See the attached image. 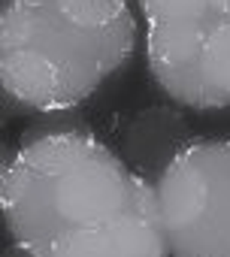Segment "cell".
Listing matches in <instances>:
<instances>
[{"label": "cell", "instance_id": "obj_1", "mask_svg": "<svg viewBox=\"0 0 230 257\" xmlns=\"http://www.w3.org/2000/svg\"><path fill=\"white\" fill-rule=\"evenodd\" d=\"M137 49L134 0H10L0 16L4 115L82 109Z\"/></svg>", "mask_w": 230, "mask_h": 257}, {"label": "cell", "instance_id": "obj_2", "mask_svg": "<svg viewBox=\"0 0 230 257\" xmlns=\"http://www.w3.org/2000/svg\"><path fill=\"white\" fill-rule=\"evenodd\" d=\"M134 173L94 131H73L16 146L4 158L0 209L10 242L43 257L64 239L119 212Z\"/></svg>", "mask_w": 230, "mask_h": 257}, {"label": "cell", "instance_id": "obj_3", "mask_svg": "<svg viewBox=\"0 0 230 257\" xmlns=\"http://www.w3.org/2000/svg\"><path fill=\"white\" fill-rule=\"evenodd\" d=\"M155 191L173 257H230V137H197Z\"/></svg>", "mask_w": 230, "mask_h": 257}, {"label": "cell", "instance_id": "obj_4", "mask_svg": "<svg viewBox=\"0 0 230 257\" xmlns=\"http://www.w3.org/2000/svg\"><path fill=\"white\" fill-rule=\"evenodd\" d=\"M146 67L155 88L185 112L230 109V19L146 25Z\"/></svg>", "mask_w": 230, "mask_h": 257}, {"label": "cell", "instance_id": "obj_5", "mask_svg": "<svg viewBox=\"0 0 230 257\" xmlns=\"http://www.w3.org/2000/svg\"><path fill=\"white\" fill-rule=\"evenodd\" d=\"M43 257H173L155 185L134 176L128 203L112 218L64 239Z\"/></svg>", "mask_w": 230, "mask_h": 257}, {"label": "cell", "instance_id": "obj_6", "mask_svg": "<svg viewBox=\"0 0 230 257\" xmlns=\"http://www.w3.org/2000/svg\"><path fill=\"white\" fill-rule=\"evenodd\" d=\"M194 140L197 134H194L185 109L173 103L167 106L158 103V106L137 109L134 115L122 121L115 152L122 155V161L128 164L134 176L155 185Z\"/></svg>", "mask_w": 230, "mask_h": 257}, {"label": "cell", "instance_id": "obj_7", "mask_svg": "<svg viewBox=\"0 0 230 257\" xmlns=\"http://www.w3.org/2000/svg\"><path fill=\"white\" fill-rule=\"evenodd\" d=\"M146 25L191 22V19H230V0H134Z\"/></svg>", "mask_w": 230, "mask_h": 257}, {"label": "cell", "instance_id": "obj_8", "mask_svg": "<svg viewBox=\"0 0 230 257\" xmlns=\"http://www.w3.org/2000/svg\"><path fill=\"white\" fill-rule=\"evenodd\" d=\"M73 131H91L88 118L82 115V109H58V112H40L31 115V124L22 131L19 146L37 143L43 137H55V134H73Z\"/></svg>", "mask_w": 230, "mask_h": 257}, {"label": "cell", "instance_id": "obj_9", "mask_svg": "<svg viewBox=\"0 0 230 257\" xmlns=\"http://www.w3.org/2000/svg\"><path fill=\"white\" fill-rule=\"evenodd\" d=\"M4 257H37V254H31L28 248H22V245H16V242H10V245L4 248Z\"/></svg>", "mask_w": 230, "mask_h": 257}, {"label": "cell", "instance_id": "obj_10", "mask_svg": "<svg viewBox=\"0 0 230 257\" xmlns=\"http://www.w3.org/2000/svg\"><path fill=\"white\" fill-rule=\"evenodd\" d=\"M7 4H10V0H4V7H7Z\"/></svg>", "mask_w": 230, "mask_h": 257}]
</instances>
